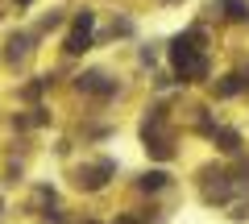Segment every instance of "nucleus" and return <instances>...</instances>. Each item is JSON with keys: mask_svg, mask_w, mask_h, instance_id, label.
<instances>
[{"mask_svg": "<svg viewBox=\"0 0 249 224\" xmlns=\"http://www.w3.org/2000/svg\"><path fill=\"white\" fill-rule=\"evenodd\" d=\"M116 224H142V220H133V216H124V220H116Z\"/></svg>", "mask_w": 249, "mask_h": 224, "instance_id": "9", "label": "nucleus"}, {"mask_svg": "<svg viewBox=\"0 0 249 224\" xmlns=\"http://www.w3.org/2000/svg\"><path fill=\"white\" fill-rule=\"evenodd\" d=\"M79 91H96V96H112V83H108L104 79V75H83V79H79Z\"/></svg>", "mask_w": 249, "mask_h": 224, "instance_id": "3", "label": "nucleus"}, {"mask_svg": "<svg viewBox=\"0 0 249 224\" xmlns=\"http://www.w3.org/2000/svg\"><path fill=\"white\" fill-rule=\"evenodd\" d=\"M170 58H175V71L183 75V79H204L208 75V63H204V54H196L191 37H178V42L170 46Z\"/></svg>", "mask_w": 249, "mask_h": 224, "instance_id": "1", "label": "nucleus"}, {"mask_svg": "<svg viewBox=\"0 0 249 224\" xmlns=\"http://www.w3.org/2000/svg\"><path fill=\"white\" fill-rule=\"evenodd\" d=\"M88 34H91V13H79L75 17V29H71V37H67V50L71 54H79V50H88Z\"/></svg>", "mask_w": 249, "mask_h": 224, "instance_id": "2", "label": "nucleus"}, {"mask_svg": "<svg viewBox=\"0 0 249 224\" xmlns=\"http://www.w3.org/2000/svg\"><path fill=\"white\" fill-rule=\"evenodd\" d=\"M108 171H112L108 162H104V166H96V171H83V174H79V187H91V191L104 187V174H108Z\"/></svg>", "mask_w": 249, "mask_h": 224, "instance_id": "4", "label": "nucleus"}, {"mask_svg": "<svg viewBox=\"0 0 249 224\" xmlns=\"http://www.w3.org/2000/svg\"><path fill=\"white\" fill-rule=\"evenodd\" d=\"M241 87H245V83H241V75H229V79H224V83H220L216 91H220V96H237Z\"/></svg>", "mask_w": 249, "mask_h": 224, "instance_id": "6", "label": "nucleus"}, {"mask_svg": "<svg viewBox=\"0 0 249 224\" xmlns=\"http://www.w3.org/2000/svg\"><path fill=\"white\" fill-rule=\"evenodd\" d=\"M220 4L229 9L232 21H245V17H249V4H245V0H220Z\"/></svg>", "mask_w": 249, "mask_h": 224, "instance_id": "5", "label": "nucleus"}, {"mask_svg": "<svg viewBox=\"0 0 249 224\" xmlns=\"http://www.w3.org/2000/svg\"><path fill=\"white\" fill-rule=\"evenodd\" d=\"M220 150L232 154V150H237V137H232V133H220Z\"/></svg>", "mask_w": 249, "mask_h": 224, "instance_id": "8", "label": "nucleus"}, {"mask_svg": "<svg viewBox=\"0 0 249 224\" xmlns=\"http://www.w3.org/2000/svg\"><path fill=\"white\" fill-rule=\"evenodd\" d=\"M142 187H145V191H158V187H166V174H162V171H150V174L142 179Z\"/></svg>", "mask_w": 249, "mask_h": 224, "instance_id": "7", "label": "nucleus"}, {"mask_svg": "<svg viewBox=\"0 0 249 224\" xmlns=\"http://www.w3.org/2000/svg\"><path fill=\"white\" fill-rule=\"evenodd\" d=\"M21 4H29V0H21Z\"/></svg>", "mask_w": 249, "mask_h": 224, "instance_id": "10", "label": "nucleus"}]
</instances>
